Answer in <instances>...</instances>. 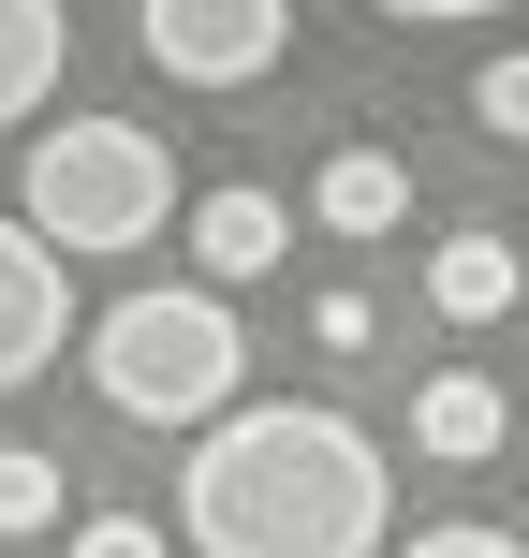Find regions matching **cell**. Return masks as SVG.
Listing matches in <instances>:
<instances>
[{
	"mask_svg": "<svg viewBox=\"0 0 529 558\" xmlns=\"http://www.w3.org/2000/svg\"><path fill=\"white\" fill-rule=\"evenodd\" d=\"M192 265H206V294L294 265V206H279V192H206V206H192Z\"/></svg>",
	"mask_w": 529,
	"mask_h": 558,
	"instance_id": "8992f818",
	"label": "cell"
},
{
	"mask_svg": "<svg viewBox=\"0 0 529 558\" xmlns=\"http://www.w3.org/2000/svg\"><path fill=\"white\" fill-rule=\"evenodd\" d=\"M515 294H529L515 235H442V251H426V308H442V324H501Z\"/></svg>",
	"mask_w": 529,
	"mask_h": 558,
	"instance_id": "9c48e42d",
	"label": "cell"
},
{
	"mask_svg": "<svg viewBox=\"0 0 529 558\" xmlns=\"http://www.w3.org/2000/svg\"><path fill=\"white\" fill-rule=\"evenodd\" d=\"M471 118H485L501 147H529V45H515V59H485V74H471Z\"/></svg>",
	"mask_w": 529,
	"mask_h": 558,
	"instance_id": "7c38bea8",
	"label": "cell"
},
{
	"mask_svg": "<svg viewBox=\"0 0 529 558\" xmlns=\"http://www.w3.org/2000/svg\"><path fill=\"white\" fill-rule=\"evenodd\" d=\"M368 15H397V29H456V15H501V0H368Z\"/></svg>",
	"mask_w": 529,
	"mask_h": 558,
	"instance_id": "9a60e30c",
	"label": "cell"
},
{
	"mask_svg": "<svg viewBox=\"0 0 529 558\" xmlns=\"http://www.w3.org/2000/svg\"><path fill=\"white\" fill-rule=\"evenodd\" d=\"M15 221L45 235L59 265L74 251H147V235L177 221V162H163V133H133V118H59V133H29Z\"/></svg>",
	"mask_w": 529,
	"mask_h": 558,
	"instance_id": "3957f363",
	"label": "cell"
},
{
	"mask_svg": "<svg viewBox=\"0 0 529 558\" xmlns=\"http://www.w3.org/2000/svg\"><path fill=\"white\" fill-rule=\"evenodd\" d=\"M383 558H529L515 530H412V544H383Z\"/></svg>",
	"mask_w": 529,
	"mask_h": 558,
	"instance_id": "4fadbf2b",
	"label": "cell"
},
{
	"mask_svg": "<svg viewBox=\"0 0 529 558\" xmlns=\"http://www.w3.org/2000/svg\"><path fill=\"white\" fill-rule=\"evenodd\" d=\"M133 15L177 88H265L279 45H294V0H133Z\"/></svg>",
	"mask_w": 529,
	"mask_h": 558,
	"instance_id": "277c9868",
	"label": "cell"
},
{
	"mask_svg": "<svg viewBox=\"0 0 529 558\" xmlns=\"http://www.w3.org/2000/svg\"><path fill=\"white\" fill-rule=\"evenodd\" d=\"M59 0H0V133H29V118L59 104Z\"/></svg>",
	"mask_w": 529,
	"mask_h": 558,
	"instance_id": "30bf717a",
	"label": "cell"
},
{
	"mask_svg": "<svg viewBox=\"0 0 529 558\" xmlns=\"http://www.w3.org/2000/svg\"><path fill=\"white\" fill-rule=\"evenodd\" d=\"M74 558H163V530H147V514H88Z\"/></svg>",
	"mask_w": 529,
	"mask_h": 558,
	"instance_id": "5bb4252c",
	"label": "cell"
},
{
	"mask_svg": "<svg viewBox=\"0 0 529 558\" xmlns=\"http://www.w3.org/2000/svg\"><path fill=\"white\" fill-rule=\"evenodd\" d=\"M88 383H104L118 426H221L236 383H251V338L206 279H147L88 324Z\"/></svg>",
	"mask_w": 529,
	"mask_h": 558,
	"instance_id": "7a4b0ae2",
	"label": "cell"
},
{
	"mask_svg": "<svg viewBox=\"0 0 529 558\" xmlns=\"http://www.w3.org/2000/svg\"><path fill=\"white\" fill-rule=\"evenodd\" d=\"M501 426H515V397L485 383V367H426V383H412V441L442 456V471H471V456H501Z\"/></svg>",
	"mask_w": 529,
	"mask_h": 558,
	"instance_id": "52a82bcc",
	"label": "cell"
},
{
	"mask_svg": "<svg viewBox=\"0 0 529 558\" xmlns=\"http://www.w3.org/2000/svg\"><path fill=\"white\" fill-rule=\"evenodd\" d=\"M383 441L324 397H236L177 471V544L192 558H383Z\"/></svg>",
	"mask_w": 529,
	"mask_h": 558,
	"instance_id": "6da1fadb",
	"label": "cell"
},
{
	"mask_svg": "<svg viewBox=\"0 0 529 558\" xmlns=\"http://www.w3.org/2000/svg\"><path fill=\"white\" fill-rule=\"evenodd\" d=\"M29 530H59V456L0 441V544H29Z\"/></svg>",
	"mask_w": 529,
	"mask_h": 558,
	"instance_id": "8fae6325",
	"label": "cell"
},
{
	"mask_svg": "<svg viewBox=\"0 0 529 558\" xmlns=\"http://www.w3.org/2000/svg\"><path fill=\"white\" fill-rule=\"evenodd\" d=\"M59 338H74V265H59L45 235L0 206V397H15V383H45V367H59Z\"/></svg>",
	"mask_w": 529,
	"mask_h": 558,
	"instance_id": "5b68a950",
	"label": "cell"
},
{
	"mask_svg": "<svg viewBox=\"0 0 529 558\" xmlns=\"http://www.w3.org/2000/svg\"><path fill=\"white\" fill-rule=\"evenodd\" d=\"M309 221H324V235H353V251H368V235H397V221H412V177H397L383 147H338V162L309 177Z\"/></svg>",
	"mask_w": 529,
	"mask_h": 558,
	"instance_id": "ba28073f",
	"label": "cell"
}]
</instances>
